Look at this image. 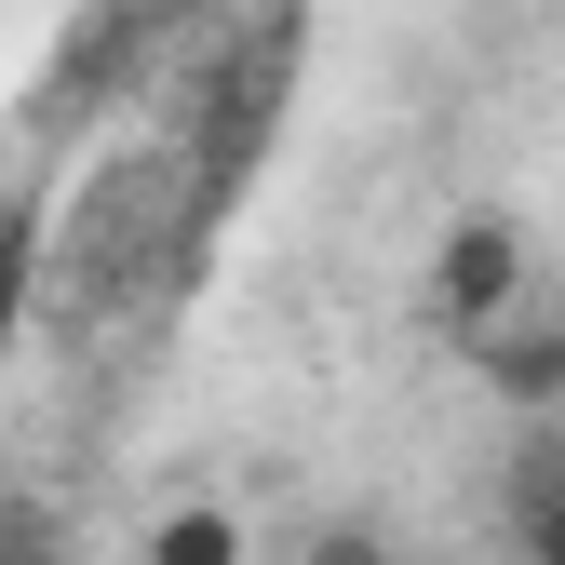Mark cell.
<instances>
[{
	"mask_svg": "<svg viewBox=\"0 0 565 565\" xmlns=\"http://www.w3.org/2000/svg\"><path fill=\"white\" fill-rule=\"evenodd\" d=\"M297 565H404V552H391V539H377L364 512H323V525L297 539Z\"/></svg>",
	"mask_w": 565,
	"mask_h": 565,
	"instance_id": "cell-5",
	"label": "cell"
},
{
	"mask_svg": "<svg viewBox=\"0 0 565 565\" xmlns=\"http://www.w3.org/2000/svg\"><path fill=\"white\" fill-rule=\"evenodd\" d=\"M471 377L499 391L512 417H565V297H525L471 337Z\"/></svg>",
	"mask_w": 565,
	"mask_h": 565,
	"instance_id": "cell-2",
	"label": "cell"
},
{
	"mask_svg": "<svg viewBox=\"0 0 565 565\" xmlns=\"http://www.w3.org/2000/svg\"><path fill=\"white\" fill-rule=\"evenodd\" d=\"M499 525H512L525 565H565V484H552V499H499Z\"/></svg>",
	"mask_w": 565,
	"mask_h": 565,
	"instance_id": "cell-6",
	"label": "cell"
},
{
	"mask_svg": "<svg viewBox=\"0 0 565 565\" xmlns=\"http://www.w3.org/2000/svg\"><path fill=\"white\" fill-rule=\"evenodd\" d=\"M41 243H54V189L28 162H0V350L41 323Z\"/></svg>",
	"mask_w": 565,
	"mask_h": 565,
	"instance_id": "cell-3",
	"label": "cell"
},
{
	"mask_svg": "<svg viewBox=\"0 0 565 565\" xmlns=\"http://www.w3.org/2000/svg\"><path fill=\"white\" fill-rule=\"evenodd\" d=\"M149 565H243V525H230L216 499H175V512L149 525Z\"/></svg>",
	"mask_w": 565,
	"mask_h": 565,
	"instance_id": "cell-4",
	"label": "cell"
},
{
	"mask_svg": "<svg viewBox=\"0 0 565 565\" xmlns=\"http://www.w3.org/2000/svg\"><path fill=\"white\" fill-rule=\"evenodd\" d=\"M0 565H28V552H14V539H0Z\"/></svg>",
	"mask_w": 565,
	"mask_h": 565,
	"instance_id": "cell-7",
	"label": "cell"
},
{
	"mask_svg": "<svg viewBox=\"0 0 565 565\" xmlns=\"http://www.w3.org/2000/svg\"><path fill=\"white\" fill-rule=\"evenodd\" d=\"M525 297H539V282H525V230H512V216H458V230L431 243V310H445L458 350L499 323V310H525Z\"/></svg>",
	"mask_w": 565,
	"mask_h": 565,
	"instance_id": "cell-1",
	"label": "cell"
}]
</instances>
